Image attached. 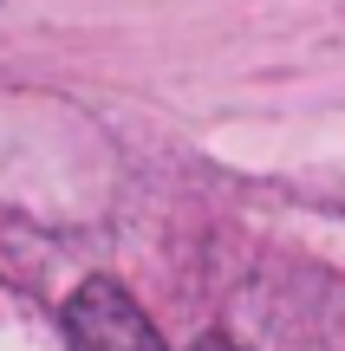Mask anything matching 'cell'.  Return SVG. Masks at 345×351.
Wrapping results in <instances>:
<instances>
[{"label": "cell", "mask_w": 345, "mask_h": 351, "mask_svg": "<svg viewBox=\"0 0 345 351\" xmlns=\"http://www.w3.org/2000/svg\"><path fill=\"white\" fill-rule=\"evenodd\" d=\"M65 345L72 351H169L156 339L150 313L117 280H85L65 300Z\"/></svg>", "instance_id": "1"}, {"label": "cell", "mask_w": 345, "mask_h": 351, "mask_svg": "<svg viewBox=\"0 0 345 351\" xmlns=\"http://www.w3.org/2000/svg\"><path fill=\"white\" fill-rule=\"evenodd\" d=\"M195 351H241V345H228V339H202Z\"/></svg>", "instance_id": "2"}]
</instances>
